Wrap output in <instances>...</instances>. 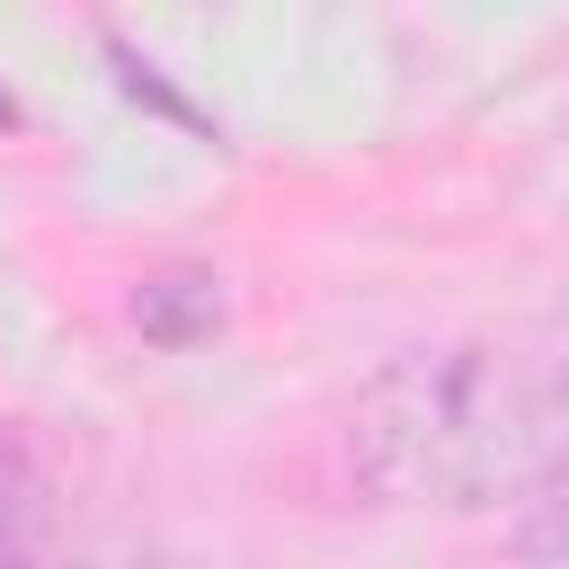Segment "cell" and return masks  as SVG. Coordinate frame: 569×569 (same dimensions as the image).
<instances>
[{
    "mask_svg": "<svg viewBox=\"0 0 569 569\" xmlns=\"http://www.w3.org/2000/svg\"><path fill=\"white\" fill-rule=\"evenodd\" d=\"M560 418L569 409L551 400L542 365L453 338V347H409L365 373L347 409V453L382 507L480 516V507H516L569 453Z\"/></svg>",
    "mask_w": 569,
    "mask_h": 569,
    "instance_id": "1",
    "label": "cell"
},
{
    "mask_svg": "<svg viewBox=\"0 0 569 569\" xmlns=\"http://www.w3.org/2000/svg\"><path fill=\"white\" fill-rule=\"evenodd\" d=\"M62 560H71V533L53 507V471L27 445V427L0 418V569H62Z\"/></svg>",
    "mask_w": 569,
    "mask_h": 569,
    "instance_id": "2",
    "label": "cell"
},
{
    "mask_svg": "<svg viewBox=\"0 0 569 569\" xmlns=\"http://www.w3.org/2000/svg\"><path fill=\"white\" fill-rule=\"evenodd\" d=\"M507 542L516 560H542V569H569V453L507 507Z\"/></svg>",
    "mask_w": 569,
    "mask_h": 569,
    "instance_id": "3",
    "label": "cell"
},
{
    "mask_svg": "<svg viewBox=\"0 0 569 569\" xmlns=\"http://www.w3.org/2000/svg\"><path fill=\"white\" fill-rule=\"evenodd\" d=\"M133 320H142V338H160V347H187V338L222 329V293H213L204 276H160V284H142Z\"/></svg>",
    "mask_w": 569,
    "mask_h": 569,
    "instance_id": "4",
    "label": "cell"
},
{
    "mask_svg": "<svg viewBox=\"0 0 569 569\" xmlns=\"http://www.w3.org/2000/svg\"><path fill=\"white\" fill-rule=\"evenodd\" d=\"M62 569H187V560H169L160 542H71Z\"/></svg>",
    "mask_w": 569,
    "mask_h": 569,
    "instance_id": "5",
    "label": "cell"
},
{
    "mask_svg": "<svg viewBox=\"0 0 569 569\" xmlns=\"http://www.w3.org/2000/svg\"><path fill=\"white\" fill-rule=\"evenodd\" d=\"M542 382H551V400L569 409V302H560V320H551V347H542Z\"/></svg>",
    "mask_w": 569,
    "mask_h": 569,
    "instance_id": "6",
    "label": "cell"
}]
</instances>
